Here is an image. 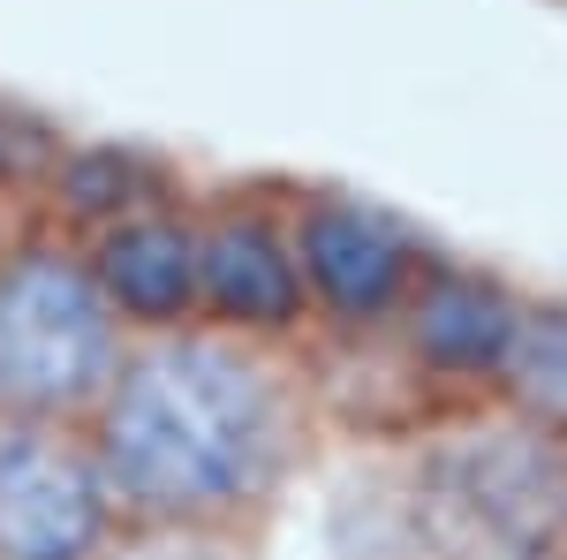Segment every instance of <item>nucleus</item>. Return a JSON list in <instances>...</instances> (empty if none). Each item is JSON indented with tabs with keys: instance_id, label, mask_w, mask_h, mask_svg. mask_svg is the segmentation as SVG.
<instances>
[{
	"instance_id": "obj_9",
	"label": "nucleus",
	"mask_w": 567,
	"mask_h": 560,
	"mask_svg": "<svg viewBox=\"0 0 567 560\" xmlns=\"http://www.w3.org/2000/svg\"><path fill=\"white\" fill-rule=\"evenodd\" d=\"M492 409H507V417L567 439V303L523 296L507 364H499V379H492Z\"/></svg>"
},
{
	"instance_id": "obj_6",
	"label": "nucleus",
	"mask_w": 567,
	"mask_h": 560,
	"mask_svg": "<svg viewBox=\"0 0 567 560\" xmlns=\"http://www.w3.org/2000/svg\"><path fill=\"white\" fill-rule=\"evenodd\" d=\"M122 530L84 425L0 417V560H106Z\"/></svg>"
},
{
	"instance_id": "obj_7",
	"label": "nucleus",
	"mask_w": 567,
	"mask_h": 560,
	"mask_svg": "<svg viewBox=\"0 0 567 560\" xmlns=\"http://www.w3.org/2000/svg\"><path fill=\"white\" fill-rule=\"evenodd\" d=\"M515 318H523V288H507L499 273H477L462 258H439L424 273V288L409 296V310L393 318L386 348L424 387L454 394L470 409V401H492V379H499L507 342H515Z\"/></svg>"
},
{
	"instance_id": "obj_4",
	"label": "nucleus",
	"mask_w": 567,
	"mask_h": 560,
	"mask_svg": "<svg viewBox=\"0 0 567 560\" xmlns=\"http://www.w3.org/2000/svg\"><path fill=\"white\" fill-rule=\"evenodd\" d=\"M296 205V258H303L310 334L341 342H386L409 296L424 288L439 251L401 213L355 197V190H288Z\"/></svg>"
},
{
	"instance_id": "obj_1",
	"label": "nucleus",
	"mask_w": 567,
	"mask_h": 560,
	"mask_svg": "<svg viewBox=\"0 0 567 560\" xmlns=\"http://www.w3.org/2000/svg\"><path fill=\"white\" fill-rule=\"evenodd\" d=\"M84 431L130 530L258 546L303 485L326 409L303 342H258L197 318L136 334Z\"/></svg>"
},
{
	"instance_id": "obj_2",
	"label": "nucleus",
	"mask_w": 567,
	"mask_h": 560,
	"mask_svg": "<svg viewBox=\"0 0 567 560\" xmlns=\"http://www.w3.org/2000/svg\"><path fill=\"white\" fill-rule=\"evenodd\" d=\"M393 500L416 560H560L567 439L470 401L424 431Z\"/></svg>"
},
{
	"instance_id": "obj_11",
	"label": "nucleus",
	"mask_w": 567,
	"mask_h": 560,
	"mask_svg": "<svg viewBox=\"0 0 567 560\" xmlns=\"http://www.w3.org/2000/svg\"><path fill=\"white\" fill-rule=\"evenodd\" d=\"M45 220V197L39 190H16V182H0V265L23 251V235Z\"/></svg>"
},
{
	"instance_id": "obj_5",
	"label": "nucleus",
	"mask_w": 567,
	"mask_h": 560,
	"mask_svg": "<svg viewBox=\"0 0 567 560\" xmlns=\"http://www.w3.org/2000/svg\"><path fill=\"white\" fill-rule=\"evenodd\" d=\"M197 310H205V326L258 334V342L310 334L288 190H265V182L197 190Z\"/></svg>"
},
{
	"instance_id": "obj_10",
	"label": "nucleus",
	"mask_w": 567,
	"mask_h": 560,
	"mask_svg": "<svg viewBox=\"0 0 567 560\" xmlns=\"http://www.w3.org/2000/svg\"><path fill=\"white\" fill-rule=\"evenodd\" d=\"M106 560H250V538H197V530H122Z\"/></svg>"
},
{
	"instance_id": "obj_12",
	"label": "nucleus",
	"mask_w": 567,
	"mask_h": 560,
	"mask_svg": "<svg viewBox=\"0 0 567 560\" xmlns=\"http://www.w3.org/2000/svg\"><path fill=\"white\" fill-rule=\"evenodd\" d=\"M560 560H567V553H560Z\"/></svg>"
},
{
	"instance_id": "obj_3",
	"label": "nucleus",
	"mask_w": 567,
	"mask_h": 560,
	"mask_svg": "<svg viewBox=\"0 0 567 560\" xmlns=\"http://www.w3.org/2000/svg\"><path fill=\"white\" fill-rule=\"evenodd\" d=\"M130 342L136 334L106 303L84 243L61 220H39L0 265V417L91 425Z\"/></svg>"
},
{
	"instance_id": "obj_8",
	"label": "nucleus",
	"mask_w": 567,
	"mask_h": 560,
	"mask_svg": "<svg viewBox=\"0 0 567 560\" xmlns=\"http://www.w3.org/2000/svg\"><path fill=\"white\" fill-rule=\"evenodd\" d=\"M84 243L91 273L106 303L122 310L130 334H167V326H197V190H152L122 213L69 227Z\"/></svg>"
}]
</instances>
